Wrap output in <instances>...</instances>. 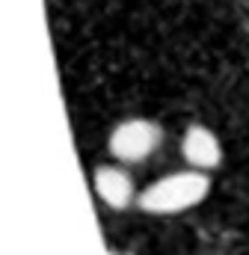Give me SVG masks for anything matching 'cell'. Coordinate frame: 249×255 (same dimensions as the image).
<instances>
[{
    "label": "cell",
    "mask_w": 249,
    "mask_h": 255,
    "mask_svg": "<svg viewBox=\"0 0 249 255\" xmlns=\"http://www.w3.org/2000/svg\"><path fill=\"white\" fill-rule=\"evenodd\" d=\"M211 193V178L202 169H181L172 175H163L157 181H151L145 190L139 193V211L154 214V217H172V214H184L190 208L202 205Z\"/></svg>",
    "instance_id": "cell-1"
},
{
    "label": "cell",
    "mask_w": 249,
    "mask_h": 255,
    "mask_svg": "<svg viewBox=\"0 0 249 255\" xmlns=\"http://www.w3.org/2000/svg\"><path fill=\"white\" fill-rule=\"evenodd\" d=\"M163 145V128L151 119H127L110 130L107 148L119 163H139Z\"/></svg>",
    "instance_id": "cell-2"
},
{
    "label": "cell",
    "mask_w": 249,
    "mask_h": 255,
    "mask_svg": "<svg viewBox=\"0 0 249 255\" xmlns=\"http://www.w3.org/2000/svg\"><path fill=\"white\" fill-rule=\"evenodd\" d=\"M92 187H95V196L113 208V211H124L130 205L139 202V193L133 187V178L124 172L122 166L116 163H107V166H98L95 175H92Z\"/></svg>",
    "instance_id": "cell-3"
},
{
    "label": "cell",
    "mask_w": 249,
    "mask_h": 255,
    "mask_svg": "<svg viewBox=\"0 0 249 255\" xmlns=\"http://www.w3.org/2000/svg\"><path fill=\"white\" fill-rule=\"evenodd\" d=\"M181 157L193 169H217L220 160H223V145H220V136L205 125H190L181 133Z\"/></svg>",
    "instance_id": "cell-4"
},
{
    "label": "cell",
    "mask_w": 249,
    "mask_h": 255,
    "mask_svg": "<svg viewBox=\"0 0 249 255\" xmlns=\"http://www.w3.org/2000/svg\"><path fill=\"white\" fill-rule=\"evenodd\" d=\"M110 255H119V253H110Z\"/></svg>",
    "instance_id": "cell-5"
}]
</instances>
